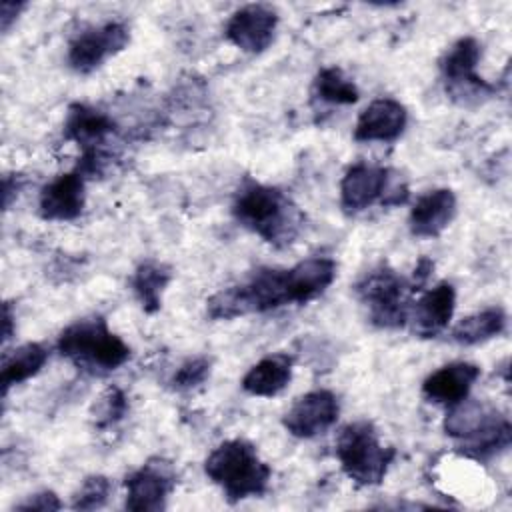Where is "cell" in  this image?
Segmentation results:
<instances>
[{
  "instance_id": "1",
  "label": "cell",
  "mask_w": 512,
  "mask_h": 512,
  "mask_svg": "<svg viewBox=\"0 0 512 512\" xmlns=\"http://www.w3.org/2000/svg\"><path fill=\"white\" fill-rule=\"evenodd\" d=\"M232 214L240 226L276 248L292 244L302 226L298 206L280 188L254 180H246L238 188Z\"/></svg>"
},
{
  "instance_id": "2",
  "label": "cell",
  "mask_w": 512,
  "mask_h": 512,
  "mask_svg": "<svg viewBox=\"0 0 512 512\" xmlns=\"http://www.w3.org/2000/svg\"><path fill=\"white\" fill-rule=\"evenodd\" d=\"M204 472L220 486L230 502L262 496L272 476L270 466L258 456L256 446L244 438L218 444L204 460Z\"/></svg>"
},
{
  "instance_id": "3",
  "label": "cell",
  "mask_w": 512,
  "mask_h": 512,
  "mask_svg": "<svg viewBox=\"0 0 512 512\" xmlns=\"http://www.w3.org/2000/svg\"><path fill=\"white\" fill-rule=\"evenodd\" d=\"M56 350L88 374H108L130 358V346L108 328L102 316L82 318L66 326L58 336Z\"/></svg>"
},
{
  "instance_id": "4",
  "label": "cell",
  "mask_w": 512,
  "mask_h": 512,
  "mask_svg": "<svg viewBox=\"0 0 512 512\" xmlns=\"http://www.w3.org/2000/svg\"><path fill=\"white\" fill-rule=\"evenodd\" d=\"M336 458L352 482L358 486H378L394 462L396 450L380 442L372 422L356 420L340 430Z\"/></svg>"
},
{
  "instance_id": "5",
  "label": "cell",
  "mask_w": 512,
  "mask_h": 512,
  "mask_svg": "<svg viewBox=\"0 0 512 512\" xmlns=\"http://www.w3.org/2000/svg\"><path fill=\"white\" fill-rule=\"evenodd\" d=\"M414 286L388 264L370 268L356 284L354 294L368 310V320L378 328H402L410 314Z\"/></svg>"
},
{
  "instance_id": "6",
  "label": "cell",
  "mask_w": 512,
  "mask_h": 512,
  "mask_svg": "<svg viewBox=\"0 0 512 512\" xmlns=\"http://www.w3.org/2000/svg\"><path fill=\"white\" fill-rule=\"evenodd\" d=\"M408 192L406 186L388 184V168L368 162L352 164L340 182V206L346 214H356L372 206L382 204H402Z\"/></svg>"
},
{
  "instance_id": "7",
  "label": "cell",
  "mask_w": 512,
  "mask_h": 512,
  "mask_svg": "<svg viewBox=\"0 0 512 512\" xmlns=\"http://www.w3.org/2000/svg\"><path fill=\"white\" fill-rule=\"evenodd\" d=\"M482 56V46L476 38L464 36L456 40L440 60V72L446 82V92L460 102L468 98L488 96L494 86L476 74V66Z\"/></svg>"
},
{
  "instance_id": "8",
  "label": "cell",
  "mask_w": 512,
  "mask_h": 512,
  "mask_svg": "<svg viewBox=\"0 0 512 512\" xmlns=\"http://www.w3.org/2000/svg\"><path fill=\"white\" fill-rule=\"evenodd\" d=\"M126 510L160 512L176 488V468L170 460L154 456L126 476Z\"/></svg>"
},
{
  "instance_id": "9",
  "label": "cell",
  "mask_w": 512,
  "mask_h": 512,
  "mask_svg": "<svg viewBox=\"0 0 512 512\" xmlns=\"http://www.w3.org/2000/svg\"><path fill=\"white\" fill-rule=\"evenodd\" d=\"M130 42V30L124 22L110 20L80 32L68 46V64L78 74H90L108 58L122 52Z\"/></svg>"
},
{
  "instance_id": "10",
  "label": "cell",
  "mask_w": 512,
  "mask_h": 512,
  "mask_svg": "<svg viewBox=\"0 0 512 512\" xmlns=\"http://www.w3.org/2000/svg\"><path fill=\"white\" fill-rule=\"evenodd\" d=\"M340 402L330 390H312L302 394L284 414V428L296 438H314L336 424Z\"/></svg>"
},
{
  "instance_id": "11",
  "label": "cell",
  "mask_w": 512,
  "mask_h": 512,
  "mask_svg": "<svg viewBox=\"0 0 512 512\" xmlns=\"http://www.w3.org/2000/svg\"><path fill=\"white\" fill-rule=\"evenodd\" d=\"M278 14L266 4H246L238 8L226 22V38L248 54H260L274 42Z\"/></svg>"
},
{
  "instance_id": "12",
  "label": "cell",
  "mask_w": 512,
  "mask_h": 512,
  "mask_svg": "<svg viewBox=\"0 0 512 512\" xmlns=\"http://www.w3.org/2000/svg\"><path fill=\"white\" fill-rule=\"evenodd\" d=\"M86 178L76 170L50 180L38 198V212L44 220H76L86 204Z\"/></svg>"
},
{
  "instance_id": "13",
  "label": "cell",
  "mask_w": 512,
  "mask_h": 512,
  "mask_svg": "<svg viewBox=\"0 0 512 512\" xmlns=\"http://www.w3.org/2000/svg\"><path fill=\"white\" fill-rule=\"evenodd\" d=\"M406 124L408 112L404 104L394 98H376L360 112L354 126V140L394 142L402 136Z\"/></svg>"
},
{
  "instance_id": "14",
  "label": "cell",
  "mask_w": 512,
  "mask_h": 512,
  "mask_svg": "<svg viewBox=\"0 0 512 512\" xmlns=\"http://www.w3.org/2000/svg\"><path fill=\"white\" fill-rule=\"evenodd\" d=\"M456 308V290L450 282H440L426 290L414 308H410L408 322L412 332L420 338H436L446 330Z\"/></svg>"
},
{
  "instance_id": "15",
  "label": "cell",
  "mask_w": 512,
  "mask_h": 512,
  "mask_svg": "<svg viewBox=\"0 0 512 512\" xmlns=\"http://www.w3.org/2000/svg\"><path fill=\"white\" fill-rule=\"evenodd\" d=\"M456 196L450 188L430 190L416 200L408 216V228L412 236L436 238L440 236L456 216Z\"/></svg>"
},
{
  "instance_id": "16",
  "label": "cell",
  "mask_w": 512,
  "mask_h": 512,
  "mask_svg": "<svg viewBox=\"0 0 512 512\" xmlns=\"http://www.w3.org/2000/svg\"><path fill=\"white\" fill-rule=\"evenodd\" d=\"M480 376V368L470 362H452L432 372L422 382V394L442 406H454L468 398L474 382Z\"/></svg>"
},
{
  "instance_id": "17",
  "label": "cell",
  "mask_w": 512,
  "mask_h": 512,
  "mask_svg": "<svg viewBox=\"0 0 512 512\" xmlns=\"http://www.w3.org/2000/svg\"><path fill=\"white\" fill-rule=\"evenodd\" d=\"M114 128L116 124L108 114L88 104L76 102L68 108L64 122V138L76 142L82 148V152L100 150V146L114 132Z\"/></svg>"
},
{
  "instance_id": "18",
  "label": "cell",
  "mask_w": 512,
  "mask_h": 512,
  "mask_svg": "<svg viewBox=\"0 0 512 512\" xmlns=\"http://www.w3.org/2000/svg\"><path fill=\"white\" fill-rule=\"evenodd\" d=\"M294 358L286 352H274L258 360L242 378V388L252 396H276L292 380Z\"/></svg>"
},
{
  "instance_id": "19",
  "label": "cell",
  "mask_w": 512,
  "mask_h": 512,
  "mask_svg": "<svg viewBox=\"0 0 512 512\" xmlns=\"http://www.w3.org/2000/svg\"><path fill=\"white\" fill-rule=\"evenodd\" d=\"M48 360V350L38 342H26L12 352L4 354L2 358V394H6L12 386L26 382L28 378L36 376Z\"/></svg>"
},
{
  "instance_id": "20",
  "label": "cell",
  "mask_w": 512,
  "mask_h": 512,
  "mask_svg": "<svg viewBox=\"0 0 512 512\" xmlns=\"http://www.w3.org/2000/svg\"><path fill=\"white\" fill-rule=\"evenodd\" d=\"M498 418L500 414L492 406L480 400L464 398L462 402L450 406V412L446 414V420H444V430L448 436L468 440Z\"/></svg>"
},
{
  "instance_id": "21",
  "label": "cell",
  "mask_w": 512,
  "mask_h": 512,
  "mask_svg": "<svg viewBox=\"0 0 512 512\" xmlns=\"http://www.w3.org/2000/svg\"><path fill=\"white\" fill-rule=\"evenodd\" d=\"M172 280V270L156 260L142 262L132 276V290L144 312L154 314L162 306V294Z\"/></svg>"
},
{
  "instance_id": "22",
  "label": "cell",
  "mask_w": 512,
  "mask_h": 512,
  "mask_svg": "<svg viewBox=\"0 0 512 512\" xmlns=\"http://www.w3.org/2000/svg\"><path fill=\"white\" fill-rule=\"evenodd\" d=\"M506 328V314L498 306L484 308L480 312H474L466 318H462L450 332L452 340L464 346L486 342L498 334H502Z\"/></svg>"
},
{
  "instance_id": "23",
  "label": "cell",
  "mask_w": 512,
  "mask_h": 512,
  "mask_svg": "<svg viewBox=\"0 0 512 512\" xmlns=\"http://www.w3.org/2000/svg\"><path fill=\"white\" fill-rule=\"evenodd\" d=\"M314 94L328 104H354L360 98L356 84L336 66L322 68L314 78Z\"/></svg>"
},
{
  "instance_id": "24",
  "label": "cell",
  "mask_w": 512,
  "mask_h": 512,
  "mask_svg": "<svg viewBox=\"0 0 512 512\" xmlns=\"http://www.w3.org/2000/svg\"><path fill=\"white\" fill-rule=\"evenodd\" d=\"M112 494V482L106 476H88L72 496L74 510H96L102 508Z\"/></svg>"
},
{
  "instance_id": "25",
  "label": "cell",
  "mask_w": 512,
  "mask_h": 512,
  "mask_svg": "<svg viewBox=\"0 0 512 512\" xmlns=\"http://www.w3.org/2000/svg\"><path fill=\"white\" fill-rule=\"evenodd\" d=\"M128 412V400L126 394L118 386H110L104 390L96 404V428H108L116 422H120Z\"/></svg>"
},
{
  "instance_id": "26",
  "label": "cell",
  "mask_w": 512,
  "mask_h": 512,
  "mask_svg": "<svg viewBox=\"0 0 512 512\" xmlns=\"http://www.w3.org/2000/svg\"><path fill=\"white\" fill-rule=\"evenodd\" d=\"M210 368H212V360L206 356H194L188 358L172 376V386L176 390H190L196 388L200 384L206 382V378L210 376Z\"/></svg>"
},
{
  "instance_id": "27",
  "label": "cell",
  "mask_w": 512,
  "mask_h": 512,
  "mask_svg": "<svg viewBox=\"0 0 512 512\" xmlns=\"http://www.w3.org/2000/svg\"><path fill=\"white\" fill-rule=\"evenodd\" d=\"M18 510H38V512H52V510H60L62 508V502L60 498L52 492V490H42V492H36L32 496H28L24 502H20L16 506Z\"/></svg>"
},
{
  "instance_id": "28",
  "label": "cell",
  "mask_w": 512,
  "mask_h": 512,
  "mask_svg": "<svg viewBox=\"0 0 512 512\" xmlns=\"http://www.w3.org/2000/svg\"><path fill=\"white\" fill-rule=\"evenodd\" d=\"M26 8L24 2H10V0H4L2 6H0V24H2V30L8 32L12 22L18 18V14Z\"/></svg>"
},
{
  "instance_id": "29",
  "label": "cell",
  "mask_w": 512,
  "mask_h": 512,
  "mask_svg": "<svg viewBox=\"0 0 512 512\" xmlns=\"http://www.w3.org/2000/svg\"><path fill=\"white\" fill-rule=\"evenodd\" d=\"M2 334H4V336H2L4 342L12 336V310H10V304H8V302L4 304V332H2Z\"/></svg>"
}]
</instances>
